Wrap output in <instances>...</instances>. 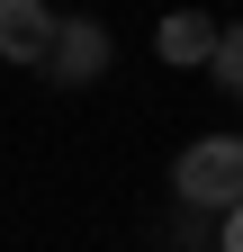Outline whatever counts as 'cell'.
Returning <instances> with one entry per match:
<instances>
[{"mask_svg": "<svg viewBox=\"0 0 243 252\" xmlns=\"http://www.w3.org/2000/svg\"><path fill=\"white\" fill-rule=\"evenodd\" d=\"M171 198L180 207H207V216L243 207V135H198L171 162Z\"/></svg>", "mask_w": 243, "mask_h": 252, "instance_id": "6da1fadb", "label": "cell"}, {"mask_svg": "<svg viewBox=\"0 0 243 252\" xmlns=\"http://www.w3.org/2000/svg\"><path fill=\"white\" fill-rule=\"evenodd\" d=\"M108 27L99 18H63V27H54V54H45V81L54 90H90V81H99L108 72Z\"/></svg>", "mask_w": 243, "mask_h": 252, "instance_id": "7a4b0ae2", "label": "cell"}, {"mask_svg": "<svg viewBox=\"0 0 243 252\" xmlns=\"http://www.w3.org/2000/svg\"><path fill=\"white\" fill-rule=\"evenodd\" d=\"M54 18L45 0H0V54L9 63H27V72H45V54H54Z\"/></svg>", "mask_w": 243, "mask_h": 252, "instance_id": "3957f363", "label": "cell"}, {"mask_svg": "<svg viewBox=\"0 0 243 252\" xmlns=\"http://www.w3.org/2000/svg\"><path fill=\"white\" fill-rule=\"evenodd\" d=\"M216 45H225V27L207 18V9H171V18L153 27V54L171 63V72H198V63H216Z\"/></svg>", "mask_w": 243, "mask_h": 252, "instance_id": "277c9868", "label": "cell"}, {"mask_svg": "<svg viewBox=\"0 0 243 252\" xmlns=\"http://www.w3.org/2000/svg\"><path fill=\"white\" fill-rule=\"evenodd\" d=\"M207 81L243 108V27H225V45H216V63H207Z\"/></svg>", "mask_w": 243, "mask_h": 252, "instance_id": "5b68a950", "label": "cell"}, {"mask_svg": "<svg viewBox=\"0 0 243 252\" xmlns=\"http://www.w3.org/2000/svg\"><path fill=\"white\" fill-rule=\"evenodd\" d=\"M216 252H243V207H225V216H216Z\"/></svg>", "mask_w": 243, "mask_h": 252, "instance_id": "8992f818", "label": "cell"}]
</instances>
